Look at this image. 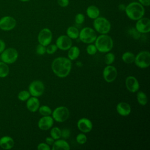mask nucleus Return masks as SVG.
Listing matches in <instances>:
<instances>
[{
    "label": "nucleus",
    "mask_w": 150,
    "mask_h": 150,
    "mask_svg": "<svg viewBox=\"0 0 150 150\" xmlns=\"http://www.w3.org/2000/svg\"><path fill=\"white\" fill-rule=\"evenodd\" d=\"M71 62L69 58L64 57H58L55 58L51 65L53 73L60 78L67 77L70 73L71 69Z\"/></svg>",
    "instance_id": "obj_1"
},
{
    "label": "nucleus",
    "mask_w": 150,
    "mask_h": 150,
    "mask_svg": "<svg viewBox=\"0 0 150 150\" xmlns=\"http://www.w3.org/2000/svg\"><path fill=\"white\" fill-rule=\"evenodd\" d=\"M125 12L127 16L132 21H137L144 16L145 9L139 2H132L125 6Z\"/></svg>",
    "instance_id": "obj_2"
},
{
    "label": "nucleus",
    "mask_w": 150,
    "mask_h": 150,
    "mask_svg": "<svg viewBox=\"0 0 150 150\" xmlns=\"http://www.w3.org/2000/svg\"><path fill=\"white\" fill-rule=\"evenodd\" d=\"M94 42L97 51L101 53L110 52L114 45L112 39L107 34H101L98 36H97Z\"/></svg>",
    "instance_id": "obj_3"
},
{
    "label": "nucleus",
    "mask_w": 150,
    "mask_h": 150,
    "mask_svg": "<svg viewBox=\"0 0 150 150\" xmlns=\"http://www.w3.org/2000/svg\"><path fill=\"white\" fill-rule=\"evenodd\" d=\"M93 26L95 30L100 34H107L111 29L110 21L104 17L98 16L94 19Z\"/></svg>",
    "instance_id": "obj_4"
},
{
    "label": "nucleus",
    "mask_w": 150,
    "mask_h": 150,
    "mask_svg": "<svg viewBox=\"0 0 150 150\" xmlns=\"http://www.w3.org/2000/svg\"><path fill=\"white\" fill-rule=\"evenodd\" d=\"M97 36L96 31L93 28L85 27L79 32V38L82 42L90 44L96 40Z\"/></svg>",
    "instance_id": "obj_5"
},
{
    "label": "nucleus",
    "mask_w": 150,
    "mask_h": 150,
    "mask_svg": "<svg viewBox=\"0 0 150 150\" xmlns=\"http://www.w3.org/2000/svg\"><path fill=\"white\" fill-rule=\"evenodd\" d=\"M134 63L135 65L141 68L145 69L150 65V53L148 50H143L139 52L135 57Z\"/></svg>",
    "instance_id": "obj_6"
},
{
    "label": "nucleus",
    "mask_w": 150,
    "mask_h": 150,
    "mask_svg": "<svg viewBox=\"0 0 150 150\" xmlns=\"http://www.w3.org/2000/svg\"><path fill=\"white\" fill-rule=\"evenodd\" d=\"M1 54V60L7 64L15 63L18 57V51L12 47L5 49Z\"/></svg>",
    "instance_id": "obj_7"
},
{
    "label": "nucleus",
    "mask_w": 150,
    "mask_h": 150,
    "mask_svg": "<svg viewBox=\"0 0 150 150\" xmlns=\"http://www.w3.org/2000/svg\"><path fill=\"white\" fill-rule=\"evenodd\" d=\"M53 119L57 122H63L66 121L70 115L69 109L65 106L56 107L52 112Z\"/></svg>",
    "instance_id": "obj_8"
},
{
    "label": "nucleus",
    "mask_w": 150,
    "mask_h": 150,
    "mask_svg": "<svg viewBox=\"0 0 150 150\" xmlns=\"http://www.w3.org/2000/svg\"><path fill=\"white\" fill-rule=\"evenodd\" d=\"M28 91L30 96L36 97H40L45 91V85L40 80H34L29 85Z\"/></svg>",
    "instance_id": "obj_9"
},
{
    "label": "nucleus",
    "mask_w": 150,
    "mask_h": 150,
    "mask_svg": "<svg viewBox=\"0 0 150 150\" xmlns=\"http://www.w3.org/2000/svg\"><path fill=\"white\" fill-rule=\"evenodd\" d=\"M16 25V19L11 16H4L0 19V29L9 31L13 29Z\"/></svg>",
    "instance_id": "obj_10"
},
{
    "label": "nucleus",
    "mask_w": 150,
    "mask_h": 150,
    "mask_svg": "<svg viewBox=\"0 0 150 150\" xmlns=\"http://www.w3.org/2000/svg\"><path fill=\"white\" fill-rule=\"evenodd\" d=\"M52 32L49 28H43L39 33L38 41L39 44L47 46L52 40Z\"/></svg>",
    "instance_id": "obj_11"
},
{
    "label": "nucleus",
    "mask_w": 150,
    "mask_h": 150,
    "mask_svg": "<svg viewBox=\"0 0 150 150\" xmlns=\"http://www.w3.org/2000/svg\"><path fill=\"white\" fill-rule=\"evenodd\" d=\"M118 75L117 69L111 65H107L104 67L103 71V76L104 80L107 83H111L114 81Z\"/></svg>",
    "instance_id": "obj_12"
},
{
    "label": "nucleus",
    "mask_w": 150,
    "mask_h": 150,
    "mask_svg": "<svg viewBox=\"0 0 150 150\" xmlns=\"http://www.w3.org/2000/svg\"><path fill=\"white\" fill-rule=\"evenodd\" d=\"M57 49L62 50H68L72 46V40L67 35H61L57 38L56 41Z\"/></svg>",
    "instance_id": "obj_13"
},
{
    "label": "nucleus",
    "mask_w": 150,
    "mask_h": 150,
    "mask_svg": "<svg viewBox=\"0 0 150 150\" xmlns=\"http://www.w3.org/2000/svg\"><path fill=\"white\" fill-rule=\"evenodd\" d=\"M135 29L140 33H146L150 32V20L148 18L142 17L137 21Z\"/></svg>",
    "instance_id": "obj_14"
},
{
    "label": "nucleus",
    "mask_w": 150,
    "mask_h": 150,
    "mask_svg": "<svg viewBox=\"0 0 150 150\" xmlns=\"http://www.w3.org/2000/svg\"><path fill=\"white\" fill-rule=\"evenodd\" d=\"M78 129L83 133H88L93 129V123L90 120L87 118H81L77 122Z\"/></svg>",
    "instance_id": "obj_15"
},
{
    "label": "nucleus",
    "mask_w": 150,
    "mask_h": 150,
    "mask_svg": "<svg viewBox=\"0 0 150 150\" xmlns=\"http://www.w3.org/2000/svg\"><path fill=\"white\" fill-rule=\"evenodd\" d=\"M127 89L131 93H135L139 88V84L136 77L134 76H128L125 81Z\"/></svg>",
    "instance_id": "obj_16"
},
{
    "label": "nucleus",
    "mask_w": 150,
    "mask_h": 150,
    "mask_svg": "<svg viewBox=\"0 0 150 150\" xmlns=\"http://www.w3.org/2000/svg\"><path fill=\"white\" fill-rule=\"evenodd\" d=\"M54 120L50 115L43 116L38 122V126L41 130L46 131L52 128L53 125Z\"/></svg>",
    "instance_id": "obj_17"
},
{
    "label": "nucleus",
    "mask_w": 150,
    "mask_h": 150,
    "mask_svg": "<svg viewBox=\"0 0 150 150\" xmlns=\"http://www.w3.org/2000/svg\"><path fill=\"white\" fill-rule=\"evenodd\" d=\"M116 110L118 114L121 116H128L131 112L130 105L126 102H120L116 106Z\"/></svg>",
    "instance_id": "obj_18"
},
{
    "label": "nucleus",
    "mask_w": 150,
    "mask_h": 150,
    "mask_svg": "<svg viewBox=\"0 0 150 150\" xmlns=\"http://www.w3.org/2000/svg\"><path fill=\"white\" fill-rule=\"evenodd\" d=\"M26 108L27 109L32 112H35L37 111L40 107V101L38 97H30L27 100H26Z\"/></svg>",
    "instance_id": "obj_19"
},
{
    "label": "nucleus",
    "mask_w": 150,
    "mask_h": 150,
    "mask_svg": "<svg viewBox=\"0 0 150 150\" xmlns=\"http://www.w3.org/2000/svg\"><path fill=\"white\" fill-rule=\"evenodd\" d=\"M15 144L13 139L9 136H4L0 138V147L4 149H11Z\"/></svg>",
    "instance_id": "obj_20"
},
{
    "label": "nucleus",
    "mask_w": 150,
    "mask_h": 150,
    "mask_svg": "<svg viewBox=\"0 0 150 150\" xmlns=\"http://www.w3.org/2000/svg\"><path fill=\"white\" fill-rule=\"evenodd\" d=\"M52 149V150H69L70 147L69 143L64 139H58L54 141Z\"/></svg>",
    "instance_id": "obj_21"
},
{
    "label": "nucleus",
    "mask_w": 150,
    "mask_h": 150,
    "mask_svg": "<svg viewBox=\"0 0 150 150\" xmlns=\"http://www.w3.org/2000/svg\"><path fill=\"white\" fill-rule=\"evenodd\" d=\"M86 13L87 16L92 19H94L99 16L100 10L95 5H90L88 6L86 9Z\"/></svg>",
    "instance_id": "obj_22"
},
{
    "label": "nucleus",
    "mask_w": 150,
    "mask_h": 150,
    "mask_svg": "<svg viewBox=\"0 0 150 150\" xmlns=\"http://www.w3.org/2000/svg\"><path fill=\"white\" fill-rule=\"evenodd\" d=\"M80 49L76 46H71L68 50L67 56L70 60H74L77 59L80 55Z\"/></svg>",
    "instance_id": "obj_23"
},
{
    "label": "nucleus",
    "mask_w": 150,
    "mask_h": 150,
    "mask_svg": "<svg viewBox=\"0 0 150 150\" xmlns=\"http://www.w3.org/2000/svg\"><path fill=\"white\" fill-rule=\"evenodd\" d=\"M66 34L71 39H76L79 38V30L75 26H69L67 29Z\"/></svg>",
    "instance_id": "obj_24"
},
{
    "label": "nucleus",
    "mask_w": 150,
    "mask_h": 150,
    "mask_svg": "<svg viewBox=\"0 0 150 150\" xmlns=\"http://www.w3.org/2000/svg\"><path fill=\"white\" fill-rule=\"evenodd\" d=\"M135 54L131 52H124L121 57L122 61L127 64H131L134 63L135 60Z\"/></svg>",
    "instance_id": "obj_25"
},
{
    "label": "nucleus",
    "mask_w": 150,
    "mask_h": 150,
    "mask_svg": "<svg viewBox=\"0 0 150 150\" xmlns=\"http://www.w3.org/2000/svg\"><path fill=\"white\" fill-rule=\"evenodd\" d=\"M137 100L139 104L141 105H145L148 103L147 96L144 92L142 91H139L137 93Z\"/></svg>",
    "instance_id": "obj_26"
},
{
    "label": "nucleus",
    "mask_w": 150,
    "mask_h": 150,
    "mask_svg": "<svg viewBox=\"0 0 150 150\" xmlns=\"http://www.w3.org/2000/svg\"><path fill=\"white\" fill-rule=\"evenodd\" d=\"M9 73V68L8 65L3 62L2 61H0V77L4 78L8 76Z\"/></svg>",
    "instance_id": "obj_27"
},
{
    "label": "nucleus",
    "mask_w": 150,
    "mask_h": 150,
    "mask_svg": "<svg viewBox=\"0 0 150 150\" xmlns=\"http://www.w3.org/2000/svg\"><path fill=\"white\" fill-rule=\"evenodd\" d=\"M50 135L54 140L60 139L61 138V129L57 127H53L50 131Z\"/></svg>",
    "instance_id": "obj_28"
},
{
    "label": "nucleus",
    "mask_w": 150,
    "mask_h": 150,
    "mask_svg": "<svg viewBox=\"0 0 150 150\" xmlns=\"http://www.w3.org/2000/svg\"><path fill=\"white\" fill-rule=\"evenodd\" d=\"M38 110L40 114L42 115V116L50 115L52 114V112L51 108L49 106L46 105H43L39 107Z\"/></svg>",
    "instance_id": "obj_29"
},
{
    "label": "nucleus",
    "mask_w": 150,
    "mask_h": 150,
    "mask_svg": "<svg viewBox=\"0 0 150 150\" xmlns=\"http://www.w3.org/2000/svg\"><path fill=\"white\" fill-rule=\"evenodd\" d=\"M30 97L29 91L22 90L18 94V98L20 101H25Z\"/></svg>",
    "instance_id": "obj_30"
},
{
    "label": "nucleus",
    "mask_w": 150,
    "mask_h": 150,
    "mask_svg": "<svg viewBox=\"0 0 150 150\" xmlns=\"http://www.w3.org/2000/svg\"><path fill=\"white\" fill-rule=\"evenodd\" d=\"M105 63L107 65H111L115 61V55L112 52H107L104 58Z\"/></svg>",
    "instance_id": "obj_31"
},
{
    "label": "nucleus",
    "mask_w": 150,
    "mask_h": 150,
    "mask_svg": "<svg viewBox=\"0 0 150 150\" xmlns=\"http://www.w3.org/2000/svg\"><path fill=\"white\" fill-rule=\"evenodd\" d=\"M76 142L79 144H84L87 142V138L84 133H80L79 134L76 138Z\"/></svg>",
    "instance_id": "obj_32"
},
{
    "label": "nucleus",
    "mask_w": 150,
    "mask_h": 150,
    "mask_svg": "<svg viewBox=\"0 0 150 150\" xmlns=\"http://www.w3.org/2000/svg\"><path fill=\"white\" fill-rule=\"evenodd\" d=\"M86 52L89 55H94L97 53V49L95 45L90 43L86 47Z\"/></svg>",
    "instance_id": "obj_33"
},
{
    "label": "nucleus",
    "mask_w": 150,
    "mask_h": 150,
    "mask_svg": "<svg viewBox=\"0 0 150 150\" xmlns=\"http://www.w3.org/2000/svg\"><path fill=\"white\" fill-rule=\"evenodd\" d=\"M57 47L56 44H49L47 46H46V53L49 54H54L57 51Z\"/></svg>",
    "instance_id": "obj_34"
},
{
    "label": "nucleus",
    "mask_w": 150,
    "mask_h": 150,
    "mask_svg": "<svg viewBox=\"0 0 150 150\" xmlns=\"http://www.w3.org/2000/svg\"><path fill=\"white\" fill-rule=\"evenodd\" d=\"M36 52L38 55H44L46 53V46L39 44L36 48Z\"/></svg>",
    "instance_id": "obj_35"
},
{
    "label": "nucleus",
    "mask_w": 150,
    "mask_h": 150,
    "mask_svg": "<svg viewBox=\"0 0 150 150\" xmlns=\"http://www.w3.org/2000/svg\"><path fill=\"white\" fill-rule=\"evenodd\" d=\"M85 19V16L83 13H77L75 16V22L77 24H82Z\"/></svg>",
    "instance_id": "obj_36"
},
{
    "label": "nucleus",
    "mask_w": 150,
    "mask_h": 150,
    "mask_svg": "<svg viewBox=\"0 0 150 150\" xmlns=\"http://www.w3.org/2000/svg\"><path fill=\"white\" fill-rule=\"evenodd\" d=\"M129 33L133 38H134L135 39H139L140 37V35H141V33L138 31H137L135 28H132V29H130L129 31Z\"/></svg>",
    "instance_id": "obj_37"
},
{
    "label": "nucleus",
    "mask_w": 150,
    "mask_h": 150,
    "mask_svg": "<svg viewBox=\"0 0 150 150\" xmlns=\"http://www.w3.org/2000/svg\"><path fill=\"white\" fill-rule=\"evenodd\" d=\"M70 135V131L67 128H64L61 130V137L64 139H67Z\"/></svg>",
    "instance_id": "obj_38"
},
{
    "label": "nucleus",
    "mask_w": 150,
    "mask_h": 150,
    "mask_svg": "<svg viewBox=\"0 0 150 150\" xmlns=\"http://www.w3.org/2000/svg\"><path fill=\"white\" fill-rule=\"evenodd\" d=\"M37 149L38 150H50V147L46 142H42L38 144Z\"/></svg>",
    "instance_id": "obj_39"
},
{
    "label": "nucleus",
    "mask_w": 150,
    "mask_h": 150,
    "mask_svg": "<svg viewBox=\"0 0 150 150\" xmlns=\"http://www.w3.org/2000/svg\"><path fill=\"white\" fill-rule=\"evenodd\" d=\"M57 2L61 7H66L68 6L69 1V0H57Z\"/></svg>",
    "instance_id": "obj_40"
},
{
    "label": "nucleus",
    "mask_w": 150,
    "mask_h": 150,
    "mask_svg": "<svg viewBox=\"0 0 150 150\" xmlns=\"http://www.w3.org/2000/svg\"><path fill=\"white\" fill-rule=\"evenodd\" d=\"M54 141H55V140H54L53 138H52L51 137H46V139H45V142H46V143L47 145H49V146L52 145L53 144Z\"/></svg>",
    "instance_id": "obj_41"
},
{
    "label": "nucleus",
    "mask_w": 150,
    "mask_h": 150,
    "mask_svg": "<svg viewBox=\"0 0 150 150\" xmlns=\"http://www.w3.org/2000/svg\"><path fill=\"white\" fill-rule=\"evenodd\" d=\"M5 47L6 44L5 42L3 40L0 39V53H1L5 49Z\"/></svg>",
    "instance_id": "obj_42"
},
{
    "label": "nucleus",
    "mask_w": 150,
    "mask_h": 150,
    "mask_svg": "<svg viewBox=\"0 0 150 150\" xmlns=\"http://www.w3.org/2000/svg\"><path fill=\"white\" fill-rule=\"evenodd\" d=\"M139 2L143 6H148L150 5V0H138Z\"/></svg>",
    "instance_id": "obj_43"
},
{
    "label": "nucleus",
    "mask_w": 150,
    "mask_h": 150,
    "mask_svg": "<svg viewBox=\"0 0 150 150\" xmlns=\"http://www.w3.org/2000/svg\"><path fill=\"white\" fill-rule=\"evenodd\" d=\"M19 1H22V2H28V1H30V0H19Z\"/></svg>",
    "instance_id": "obj_44"
},
{
    "label": "nucleus",
    "mask_w": 150,
    "mask_h": 150,
    "mask_svg": "<svg viewBox=\"0 0 150 150\" xmlns=\"http://www.w3.org/2000/svg\"><path fill=\"white\" fill-rule=\"evenodd\" d=\"M0 61H1V55H0Z\"/></svg>",
    "instance_id": "obj_45"
}]
</instances>
